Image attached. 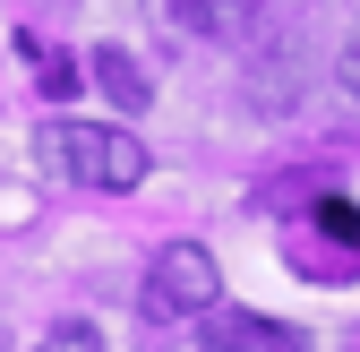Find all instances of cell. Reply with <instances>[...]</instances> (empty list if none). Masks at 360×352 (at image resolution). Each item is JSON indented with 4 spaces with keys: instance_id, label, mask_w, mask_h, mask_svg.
<instances>
[{
    "instance_id": "1",
    "label": "cell",
    "mask_w": 360,
    "mask_h": 352,
    "mask_svg": "<svg viewBox=\"0 0 360 352\" xmlns=\"http://www.w3.org/2000/svg\"><path fill=\"white\" fill-rule=\"evenodd\" d=\"M52 146H60V172H69V181H86V189H138V181H146V138H138V129L60 120Z\"/></svg>"
},
{
    "instance_id": "2",
    "label": "cell",
    "mask_w": 360,
    "mask_h": 352,
    "mask_svg": "<svg viewBox=\"0 0 360 352\" xmlns=\"http://www.w3.org/2000/svg\"><path fill=\"white\" fill-rule=\"evenodd\" d=\"M292 275H309V284H352L360 275V206L352 198L309 206V232H292Z\"/></svg>"
},
{
    "instance_id": "3",
    "label": "cell",
    "mask_w": 360,
    "mask_h": 352,
    "mask_svg": "<svg viewBox=\"0 0 360 352\" xmlns=\"http://www.w3.org/2000/svg\"><path fill=\"white\" fill-rule=\"evenodd\" d=\"M214 258L198 249V241H172L155 267H146V284H138V310L146 318H206L214 310Z\"/></svg>"
},
{
    "instance_id": "4",
    "label": "cell",
    "mask_w": 360,
    "mask_h": 352,
    "mask_svg": "<svg viewBox=\"0 0 360 352\" xmlns=\"http://www.w3.org/2000/svg\"><path fill=\"white\" fill-rule=\"evenodd\" d=\"M198 344H206V352H309L300 327L266 318V310H206V335H198Z\"/></svg>"
},
{
    "instance_id": "5",
    "label": "cell",
    "mask_w": 360,
    "mask_h": 352,
    "mask_svg": "<svg viewBox=\"0 0 360 352\" xmlns=\"http://www.w3.org/2000/svg\"><path fill=\"white\" fill-rule=\"evenodd\" d=\"M257 9H266V0H172V18L189 34H240Z\"/></svg>"
},
{
    "instance_id": "6",
    "label": "cell",
    "mask_w": 360,
    "mask_h": 352,
    "mask_svg": "<svg viewBox=\"0 0 360 352\" xmlns=\"http://www.w3.org/2000/svg\"><path fill=\"white\" fill-rule=\"evenodd\" d=\"M95 86H103V95H112L120 112H138V103H146V69H138V52L103 43V52H95Z\"/></svg>"
},
{
    "instance_id": "7",
    "label": "cell",
    "mask_w": 360,
    "mask_h": 352,
    "mask_svg": "<svg viewBox=\"0 0 360 352\" xmlns=\"http://www.w3.org/2000/svg\"><path fill=\"white\" fill-rule=\"evenodd\" d=\"M343 86L360 95V26H352V43H343Z\"/></svg>"
},
{
    "instance_id": "8",
    "label": "cell",
    "mask_w": 360,
    "mask_h": 352,
    "mask_svg": "<svg viewBox=\"0 0 360 352\" xmlns=\"http://www.w3.org/2000/svg\"><path fill=\"white\" fill-rule=\"evenodd\" d=\"M43 352H95V344H86V327H60L52 344H43Z\"/></svg>"
}]
</instances>
